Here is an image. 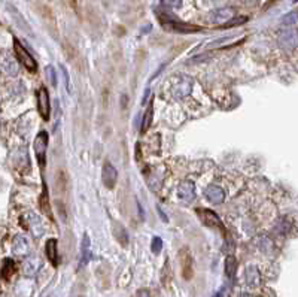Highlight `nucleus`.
I'll return each instance as SVG.
<instances>
[{"label":"nucleus","instance_id":"c9c22d12","mask_svg":"<svg viewBox=\"0 0 298 297\" xmlns=\"http://www.w3.org/2000/svg\"><path fill=\"white\" fill-rule=\"evenodd\" d=\"M136 205H137V209H139V214H140V220H145V215H143V211H142L140 203H139V202H136Z\"/></svg>","mask_w":298,"mask_h":297},{"label":"nucleus","instance_id":"9d476101","mask_svg":"<svg viewBox=\"0 0 298 297\" xmlns=\"http://www.w3.org/2000/svg\"><path fill=\"white\" fill-rule=\"evenodd\" d=\"M101 181L107 188H113L118 181V172L110 162H104L101 169Z\"/></svg>","mask_w":298,"mask_h":297},{"label":"nucleus","instance_id":"a878e982","mask_svg":"<svg viewBox=\"0 0 298 297\" xmlns=\"http://www.w3.org/2000/svg\"><path fill=\"white\" fill-rule=\"evenodd\" d=\"M170 279H171V272H170V263H168V260H166V263L163 266V270H161V282H163V285L168 288V285H170Z\"/></svg>","mask_w":298,"mask_h":297},{"label":"nucleus","instance_id":"1a4fd4ad","mask_svg":"<svg viewBox=\"0 0 298 297\" xmlns=\"http://www.w3.org/2000/svg\"><path fill=\"white\" fill-rule=\"evenodd\" d=\"M37 109L39 114L42 115L43 120H49V112H51V103H49V94L45 87H42L37 91Z\"/></svg>","mask_w":298,"mask_h":297},{"label":"nucleus","instance_id":"423d86ee","mask_svg":"<svg viewBox=\"0 0 298 297\" xmlns=\"http://www.w3.org/2000/svg\"><path fill=\"white\" fill-rule=\"evenodd\" d=\"M197 215H199V218L201 220V223H203L204 226L219 229V230L225 234V229H224V226H222L219 217H218L215 212H212V211H209V209H197Z\"/></svg>","mask_w":298,"mask_h":297},{"label":"nucleus","instance_id":"aec40b11","mask_svg":"<svg viewBox=\"0 0 298 297\" xmlns=\"http://www.w3.org/2000/svg\"><path fill=\"white\" fill-rule=\"evenodd\" d=\"M39 264H40L39 257H36V256L29 257V259L26 260V263H24V273L29 275V276L34 275V273L37 272V269H39Z\"/></svg>","mask_w":298,"mask_h":297},{"label":"nucleus","instance_id":"4468645a","mask_svg":"<svg viewBox=\"0 0 298 297\" xmlns=\"http://www.w3.org/2000/svg\"><path fill=\"white\" fill-rule=\"evenodd\" d=\"M177 194H179V199L185 202H191L196 197V185L191 181H184L177 187Z\"/></svg>","mask_w":298,"mask_h":297},{"label":"nucleus","instance_id":"f8f14e48","mask_svg":"<svg viewBox=\"0 0 298 297\" xmlns=\"http://www.w3.org/2000/svg\"><path fill=\"white\" fill-rule=\"evenodd\" d=\"M231 18H234V9L231 8H221V9H216L210 14L209 20L210 23L213 24H218V26H224L225 23H228Z\"/></svg>","mask_w":298,"mask_h":297},{"label":"nucleus","instance_id":"f704fd0d","mask_svg":"<svg viewBox=\"0 0 298 297\" xmlns=\"http://www.w3.org/2000/svg\"><path fill=\"white\" fill-rule=\"evenodd\" d=\"M136 297H151V294H149V291H148V290H145V288H140V290H137Z\"/></svg>","mask_w":298,"mask_h":297},{"label":"nucleus","instance_id":"72a5a7b5","mask_svg":"<svg viewBox=\"0 0 298 297\" xmlns=\"http://www.w3.org/2000/svg\"><path fill=\"white\" fill-rule=\"evenodd\" d=\"M62 72H63V75H65V82H66V88L70 91V78H69V73H67L66 67L62 66Z\"/></svg>","mask_w":298,"mask_h":297},{"label":"nucleus","instance_id":"6e6552de","mask_svg":"<svg viewBox=\"0 0 298 297\" xmlns=\"http://www.w3.org/2000/svg\"><path fill=\"white\" fill-rule=\"evenodd\" d=\"M164 29L168 32H174V33H197L201 30L199 26H193V24H187V23H181L176 18H173L171 21L163 23Z\"/></svg>","mask_w":298,"mask_h":297},{"label":"nucleus","instance_id":"b1692460","mask_svg":"<svg viewBox=\"0 0 298 297\" xmlns=\"http://www.w3.org/2000/svg\"><path fill=\"white\" fill-rule=\"evenodd\" d=\"M257 245H258V248H260L261 251H264V253H270V251L273 250V242H271V239H270L268 236H260V237L257 239Z\"/></svg>","mask_w":298,"mask_h":297},{"label":"nucleus","instance_id":"f03ea898","mask_svg":"<svg viewBox=\"0 0 298 297\" xmlns=\"http://www.w3.org/2000/svg\"><path fill=\"white\" fill-rule=\"evenodd\" d=\"M179 262H181V270L184 279L190 281L194 276V260L188 248H182L179 251Z\"/></svg>","mask_w":298,"mask_h":297},{"label":"nucleus","instance_id":"20e7f679","mask_svg":"<svg viewBox=\"0 0 298 297\" xmlns=\"http://www.w3.org/2000/svg\"><path fill=\"white\" fill-rule=\"evenodd\" d=\"M24 223H23V226L24 227H27L29 230L32 231V234L36 236V237H40L42 234H43V231H45V226H43V223H42V220H40V217L39 215H36L33 212H29V214H26L23 218H21Z\"/></svg>","mask_w":298,"mask_h":297},{"label":"nucleus","instance_id":"c85d7f7f","mask_svg":"<svg viewBox=\"0 0 298 297\" xmlns=\"http://www.w3.org/2000/svg\"><path fill=\"white\" fill-rule=\"evenodd\" d=\"M151 250H152V253H154V254H160V253H161V250H163V239H161V237H158V236H155V237L152 239Z\"/></svg>","mask_w":298,"mask_h":297},{"label":"nucleus","instance_id":"393cba45","mask_svg":"<svg viewBox=\"0 0 298 297\" xmlns=\"http://www.w3.org/2000/svg\"><path fill=\"white\" fill-rule=\"evenodd\" d=\"M14 272H15V264L11 259H6L5 263H3V267H2V276L5 279H9Z\"/></svg>","mask_w":298,"mask_h":297},{"label":"nucleus","instance_id":"412c9836","mask_svg":"<svg viewBox=\"0 0 298 297\" xmlns=\"http://www.w3.org/2000/svg\"><path fill=\"white\" fill-rule=\"evenodd\" d=\"M148 185L152 191H157L160 190V187L163 185V176L161 175H157V173H152L148 176Z\"/></svg>","mask_w":298,"mask_h":297},{"label":"nucleus","instance_id":"7ed1b4c3","mask_svg":"<svg viewBox=\"0 0 298 297\" xmlns=\"http://www.w3.org/2000/svg\"><path fill=\"white\" fill-rule=\"evenodd\" d=\"M14 51H15L18 60L21 62V65L26 67V69H29L30 72H34L37 69L36 60L30 56V53L18 42V39H14Z\"/></svg>","mask_w":298,"mask_h":297},{"label":"nucleus","instance_id":"0eeeda50","mask_svg":"<svg viewBox=\"0 0 298 297\" xmlns=\"http://www.w3.org/2000/svg\"><path fill=\"white\" fill-rule=\"evenodd\" d=\"M279 43L283 49L286 51H292L297 48L298 43V34L295 29H285L279 33Z\"/></svg>","mask_w":298,"mask_h":297},{"label":"nucleus","instance_id":"bb28decb","mask_svg":"<svg viewBox=\"0 0 298 297\" xmlns=\"http://www.w3.org/2000/svg\"><path fill=\"white\" fill-rule=\"evenodd\" d=\"M40 209L43 211V214H46L48 217H51V208H49V202H48V191H46V188L43 190V193L40 196Z\"/></svg>","mask_w":298,"mask_h":297},{"label":"nucleus","instance_id":"c756f323","mask_svg":"<svg viewBox=\"0 0 298 297\" xmlns=\"http://www.w3.org/2000/svg\"><path fill=\"white\" fill-rule=\"evenodd\" d=\"M289 226H291L289 221H288L286 218H282V220L277 223V226L274 227V230L277 231V233H280V234H285L286 231L289 230Z\"/></svg>","mask_w":298,"mask_h":297},{"label":"nucleus","instance_id":"e433bc0d","mask_svg":"<svg viewBox=\"0 0 298 297\" xmlns=\"http://www.w3.org/2000/svg\"><path fill=\"white\" fill-rule=\"evenodd\" d=\"M243 3H246V5H252V3H255L257 0H242Z\"/></svg>","mask_w":298,"mask_h":297},{"label":"nucleus","instance_id":"9b49d317","mask_svg":"<svg viewBox=\"0 0 298 297\" xmlns=\"http://www.w3.org/2000/svg\"><path fill=\"white\" fill-rule=\"evenodd\" d=\"M0 67L5 73H8L9 76H15L18 73V63L17 60L14 59V56H11L9 53L3 51L0 54Z\"/></svg>","mask_w":298,"mask_h":297},{"label":"nucleus","instance_id":"4c0bfd02","mask_svg":"<svg viewBox=\"0 0 298 297\" xmlns=\"http://www.w3.org/2000/svg\"><path fill=\"white\" fill-rule=\"evenodd\" d=\"M240 297H254V296H251V294H246V293H243V294H240Z\"/></svg>","mask_w":298,"mask_h":297},{"label":"nucleus","instance_id":"2f4dec72","mask_svg":"<svg viewBox=\"0 0 298 297\" xmlns=\"http://www.w3.org/2000/svg\"><path fill=\"white\" fill-rule=\"evenodd\" d=\"M248 21V18L246 17H240V18H231L228 23H225L224 26L225 27H232V26H239V24H243V23H246Z\"/></svg>","mask_w":298,"mask_h":297},{"label":"nucleus","instance_id":"cd10ccee","mask_svg":"<svg viewBox=\"0 0 298 297\" xmlns=\"http://www.w3.org/2000/svg\"><path fill=\"white\" fill-rule=\"evenodd\" d=\"M282 24L286 26V27L295 26V24H297V11H292V12H289L288 15H285V17L282 18Z\"/></svg>","mask_w":298,"mask_h":297},{"label":"nucleus","instance_id":"6ab92c4d","mask_svg":"<svg viewBox=\"0 0 298 297\" xmlns=\"http://www.w3.org/2000/svg\"><path fill=\"white\" fill-rule=\"evenodd\" d=\"M113 234H115L116 240H118L123 246H127V245H129V233H127L124 226L115 223V224H113Z\"/></svg>","mask_w":298,"mask_h":297},{"label":"nucleus","instance_id":"5701e85b","mask_svg":"<svg viewBox=\"0 0 298 297\" xmlns=\"http://www.w3.org/2000/svg\"><path fill=\"white\" fill-rule=\"evenodd\" d=\"M235 269H237V262H235V259H234L232 256L227 257V260H225V275H227L228 279H232V278H234Z\"/></svg>","mask_w":298,"mask_h":297},{"label":"nucleus","instance_id":"2eb2a0df","mask_svg":"<svg viewBox=\"0 0 298 297\" xmlns=\"http://www.w3.org/2000/svg\"><path fill=\"white\" fill-rule=\"evenodd\" d=\"M206 197H207V200L210 203H213V205H221L224 202V199H225V193H224V190L221 187L210 185L206 190Z\"/></svg>","mask_w":298,"mask_h":297},{"label":"nucleus","instance_id":"f257e3e1","mask_svg":"<svg viewBox=\"0 0 298 297\" xmlns=\"http://www.w3.org/2000/svg\"><path fill=\"white\" fill-rule=\"evenodd\" d=\"M191 91H193V79L187 75L177 76L171 85V94L174 99H184V97L190 96Z\"/></svg>","mask_w":298,"mask_h":297},{"label":"nucleus","instance_id":"a211bd4d","mask_svg":"<svg viewBox=\"0 0 298 297\" xmlns=\"http://www.w3.org/2000/svg\"><path fill=\"white\" fill-rule=\"evenodd\" d=\"M261 282V275H260V270L255 267V266H249L246 269V284L249 287H258Z\"/></svg>","mask_w":298,"mask_h":297},{"label":"nucleus","instance_id":"ddd939ff","mask_svg":"<svg viewBox=\"0 0 298 297\" xmlns=\"http://www.w3.org/2000/svg\"><path fill=\"white\" fill-rule=\"evenodd\" d=\"M12 251H14L15 256H20V257L26 256L30 251V242H29V239L26 236H23V234L15 236V239L12 242Z\"/></svg>","mask_w":298,"mask_h":297},{"label":"nucleus","instance_id":"7c9ffc66","mask_svg":"<svg viewBox=\"0 0 298 297\" xmlns=\"http://www.w3.org/2000/svg\"><path fill=\"white\" fill-rule=\"evenodd\" d=\"M46 75H48V78H49V81H51V84L55 87L57 85V76H55V70H54V66H46Z\"/></svg>","mask_w":298,"mask_h":297},{"label":"nucleus","instance_id":"39448f33","mask_svg":"<svg viewBox=\"0 0 298 297\" xmlns=\"http://www.w3.org/2000/svg\"><path fill=\"white\" fill-rule=\"evenodd\" d=\"M46 148H48V133L40 132L34 140V153H36L39 165L42 167L45 166V162H46Z\"/></svg>","mask_w":298,"mask_h":297},{"label":"nucleus","instance_id":"4be33fe9","mask_svg":"<svg viewBox=\"0 0 298 297\" xmlns=\"http://www.w3.org/2000/svg\"><path fill=\"white\" fill-rule=\"evenodd\" d=\"M152 118H154V108H152V103L149 105L145 117H143V121H142V133H145L152 124Z\"/></svg>","mask_w":298,"mask_h":297},{"label":"nucleus","instance_id":"473e14b6","mask_svg":"<svg viewBox=\"0 0 298 297\" xmlns=\"http://www.w3.org/2000/svg\"><path fill=\"white\" fill-rule=\"evenodd\" d=\"M161 3L166 8H177V6H181V0H161Z\"/></svg>","mask_w":298,"mask_h":297},{"label":"nucleus","instance_id":"f3484780","mask_svg":"<svg viewBox=\"0 0 298 297\" xmlns=\"http://www.w3.org/2000/svg\"><path fill=\"white\" fill-rule=\"evenodd\" d=\"M46 257L51 262L52 266H58L60 263V257H58V246H57V240L55 239H49L46 242Z\"/></svg>","mask_w":298,"mask_h":297},{"label":"nucleus","instance_id":"dca6fc26","mask_svg":"<svg viewBox=\"0 0 298 297\" xmlns=\"http://www.w3.org/2000/svg\"><path fill=\"white\" fill-rule=\"evenodd\" d=\"M90 259H91V240H90V236L85 233L82 237V243H81V264H79V267L87 266Z\"/></svg>","mask_w":298,"mask_h":297}]
</instances>
